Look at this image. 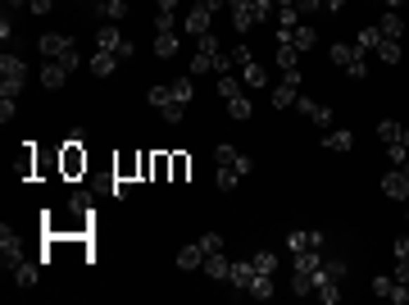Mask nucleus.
Masks as SVG:
<instances>
[{
	"label": "nucleus",
	"mask_w": 409,
	"mask_h": 305,
	"mask_svg": "<svg viewBox=\"0 0 409 305\" xmlns=\"http://www.w3.org/2000/svg\"><path fill=\"white\" fill-rule=\"evenodd\" d=\"M214 164H219V187H223V192H232V187L250 174V155H241L237 146H228V141L214 146Z\"/></svg>",
	"instance_id": "nucleus-1"
},
{
	"label": "nucleus",
	"mask_w": 409,
	"mask_h": 305,
	"mask_svg": "<svg viewBox=\"0 0 409 305\" xmlns=\"http://www.w3.org/2000/svg\"><path fill=\"white\" fill-rule=\"evenodd\" d=\"M196 73H232L228 69V55H223V46H219V37H200V51H196V60H191V78Z\"/></svg>",
	"instance_id": "nucleus-2"
},
{
	"label": "nucleus",
	"mask_w": 409,
	"mask_h": 305,
	"mask_svg": "<svg viewBox=\"0 0 409 305\" xmlns=\"http://www.w3.org/2000/svg\"><path fill=\"white\" fill-rule=\"evenodd\" d=\"M327 60H332L346 78H364V73H368V55L359 51L355 41H337L332 51H327Z\"/></svg>",
	"instance_id": "nucleus-3"
},
{
	"label": "nucleus",
	"mask_w": 409,
	"mask_h": 305,
	"mask_svg": "<svg viewBox=\"0 0 409 305\" xmlns=\"http://www.w3.org/2000/svg\"><path fill=\"white\" fill-rule=\"evenodd\" d=\"M377 141H382V146H387V155H391V164H405V160H409V146H405V123H396V119L377 123Z\"/></svg>",
	"instance_id": "nucleus-4"
},
{
	"label": "nucleus",
	"mask_w": 409,
	"mask_h": 305,
	"mask_svg": "<svg viewBox=\"0 0 409 305\" xmlns=\"http://www.w3.org/2000/svg\"><path fill=\"white\" fill-rule=\"evenodd\" d=\"M37 46H41V55H46V60H60V64H68V69H77V64H82V55L73 51V41H68L64 32H46Z\"/></svg>",
	"instance_id": "nucleus-5"
},
{
	"label": "nucleus",
	"mask_w": 409,
	"mask_h": 305,
	"mask_svg": "<svg viewBox=\"0 0 409 305\" xmlns=\"http://www.w3.org/2000/svg\"><path fill=\"white\" fill-rule=\"evenodd\" d=\"M23 82H27V64L5 51V60H0V96H18Z\"/></svg>",
	"instance_id": "nucleus-6"
},
{
	"label": "nucleus",
	"mask_w": 409,
	"mask_h": 305,
	"mask_svg": "<svg viewBox=\"0 0 409 305\" xmlns=\"http://www.w3.org/2000/svg\"><path fill=\"white\" fill-rule=\"evenodd\" d=\"M60 174L68 183H77V178L86 174V150L77 146V137H68V146H60Z\"/></svg>",
	"instance_id": "nucleus-7"
},
{
	"label": "nucleus",
	"mask_w": 409,
	"mask_h": 305,
	"mask_svg": "<svg viewBox=\"0 0 409 305\" xmlns=\"http://www.w3.org/2000/svg\"><path fill=\"white\" fill-rule=\"evenodd\" d=\"M0 255H5V269H18V264L27 260V246H23V237L14 233V228H0Z\"/></svg>",
	"instance_id": "nucleus-8"
},
{
	"label": "nucleus",
	"mask_w": 409,
	"mask_h": 305,
	"mask_svg": "<svg viewBox=\"0 0 409 305\" xmlns=\"http://www.w3.org/2000/svg\"><path fill=\"white\" fill-rule=\"evenodd\" d=\"M96 51H110V55H119V60H128V55H132V41L114 23H105L100 32H96Z\"/></svg>",
	"instance_id": "nucleus-9"
},
{
	"label": "nucleus",
	"mask_w": 409,
	"mask_h": 305,
	"mask_svg": "<svg viewBox=\"0 0 409 305\" xmlns=\"http://www.w3.org/2000/svg\"><path fill=\"white\" fill-rule=\"evenodd\" d=\"M228 9H232V27L237 32H250L259 23V0H228Z\"/></svg>",
	"instance_id": "nucleus-10"
},
{
	"label": "nucleus",
	"mask_w": 409,
	"mask_h": 305,
	"mask_svg": "<svg viewBox=\"0 0 409 305\" xmlns=\"http://www.w3.org/2000/svg\"><path fill=\"white\" fill-rule=\"evenodd\" d=\"M373 292H377V297H387L391 305H405L409 301V283H401L396 273H391V278H373Z\"/></svg>",
	"instance_id": "nucleus-11"
},
{
	"label": "nucleus",
	"mask_w": 409,
	"mask_h": 305,
	"mask_svg": "<svg viewBox=\"0 0 409 305\" xmlns=\"http://www.w3.org/2000/svg\"><path fill=\"white\" fill-rule=\"evenodd\" d=\"M228 283H232L237 292H250V287L259 283V269H255V260H237V264H232V273H228Z\"/></svg>",
	"instance_id": "nucleus-12"
},
{
	"label": "nucleus",
	"mask_w": 409,
	"mask_h": 305,
	"mask_svg": "<svg viewBox=\"0 0 409 305\" xmlns=\"http://www.w3.org/2000/svg\"><path fill=\"white\" fill-rule=\"evenodd\" d=\"M287 251H291V255H300V251H323V237L296 228V233H287Z\"/></svg>",
	"instance_id": "nucleus-13"
},
{
	"label": "nucleus",
	"mask_w": 409,
	"mask_h": 305,
	"mask_svg": "<svg viewBox=\"0 0 409 305\" xmlns=\"http://www.w3.org/2000/svg\"><path fill=\"white\" fill-rule=\"evenodd\" d=\"M278 37H287L296 51H314V46H318V32L309 23H296V27H287V32H278Z\"/></svg>",
	"instance_id": "nucleus-14"
},
{
	"label": "nucleus",
	"mask_w": 409,
	"mask_h": 305,
	"mask_svg": "<svg viewBox=\"0 0 409 305\" xmlns=\"http://www.w3.org/2000/svg\"><path fill=\"white\" fill-rule=\"evenodd\" d=\"M209 9H204V5H191V14L187 18H182V27H187V32L191 37H196V41H200V37H209Z\"/></svg>",
	"instance_id": "nucleus-15"
},
{
	"label": "nucleus",
	"mask_w": 409,
	"mask_h": 305,
	"mask_svg": "<svg viewBox=\"0 0 409 305\" xmlns=\"http://www.w3.org/2000/svg\"><path fill=\"white\" fill-rule=\"evenodd\" d=\"M296 110L305 114L309 123H318V128H327V123H332V110H327V105H318V100H309V96H300V100H296Z\"/></svg>",
	"instance_id": "nucleus-16"
},
{
	"label": "nucleus",
	"mask_w": 409,
	"mask_h": 305,
	"mask_svg": "<svg viewBox=\"0 0 409 305\" xmlns=\"http://www.w3.org/2000/svg\"><path fill=\"white\" fill-rule=\"evenodd\" d=\"M382 192L391 196V201H409V178H405V169H396V174L382 178Z\"/></svg>",
	"instance_id": "nucleus-17"
},
{
	"label": "nucleus",
	"mask_w": 409,
	"mask_h": 305,
	"mask_svg": "<svg viewBox=\"0 0 409 305\" xmlns=\"http://www.w3.org/2000/svg\"><path fill=\"white\" fill-rule=\"evenodd\" d=\"M68 73H73L68 64H60V60H46V69H41V82H46L51 91H60L64 82H68Z\"/></svg>",
	"instance_id": "nucleus-18"
},
{
	"label": "nucleus",
	"mask_w": 409,
	"mask_h": 305,
	"mask_svg": "<svg viewBox=\"0 0 409 305\" xmlns=\"http://www.w3.org/2000/svg\"><path fill=\"white\" fill-rule=\"evenodd\" d=\"M237 78H241V87H250V91H259V87H268V73H264V64H246V69H241L237 73Z\"/></svg>",
	"instance_id": "nucleus-19"
},
{
	"label": "nucleus",
	"mask_w": 409,
	"mask_h": 305,
	"mask_svg": "<svg viewBox=\"0 0 409 305\" xmlns=\"http://www.w3.org/2000/svg\"><path fill=\"white\" fill-rule=\"evenodd\" d=\"M278 69L282 73H291V69H300V51L287 41V37H278Z\"/></svg>",
	"instance_id": "nucleus-20"
},
{
	"label": "nucleus",
	"mask_w": 409,
	"mask_h": 305,
	"mask_svg": "<svg viewBox=\"0 0 409 305\" xmlns=\"http://www.w3.org/2000/svg\"><path fill=\"white\" fill-rule=\"evenodd\" d=\"M178 269H204V246L200 242H191V246L178 251Z\"/></svg>",
	"instance_id": "nucleus-21"
},
{
	"label": "nucleus",
	"mask_w": 409,
	"mask_h": 305,
	"mask_svg": "<svg viewBox=\"0 0 409 305\" xmlns=\"http://www.w3.org/2000/svg\"><path fill=\"white\" fill-rule=\"evenodd\" d=\"M377 32H382V41H387V37H391V41H401V37H405L401 14H396V9H391V14H382V18H377Z\"/></svg>",
	"instance_id": "nucleus-22"
},
{
	"label": "nucleus",
	"mask_w": 409,
	"mask_h": 305,
	"mask_svg": "<svg viewBox=\"0 0 409 305\" xmlns=\"http://www.w3.org/2000/svg\"><path fill=\"white\" fill-rule=\"evenodd\" d=\"M246 64H255V51H250L246 41H237V46L228 51V69H232V73H241Z\"/></svg>",
	"instance_id": "nucleus-23"
},
{
	"label": "nucleus",
	"mask_w": 409,
	"mask_h": 305,
	"mask_svg": "<svg viewBox=\"0 0 409 305\" xmlns=\"http://www.w3.org/2000/svg\"><path fill=\"white\" fill-rule=\"evenodd\" d=\"M91 5H96V14L110 18V23H119V18L128 14V0H91Z\"/></svg>",
	"instance_id": "nucleus-24"
},
{
	"label": "nucleus",
	"mask_w": 409,
	"mask_h": 305,
	"mask_svg": "<svg viewBox=\"0 0 409 305\" xmlns=\"http://www.w3.org/2000/svg\"><path fill=\"white\" fill-rule=\"evenodd\" d=\"M114 69H119V55H110V51H96L91 55V73H96V78H110Z\"/></svg>",
	"instance_id": "nucleus-25"
},
{
	"label": "nucleus",
	"mask_w": 409,
	"mask_h": 305,
	"mask_svg": "<svg viewBox=\"0 0 409 305\" xmlns=\"http://www.w3.org/2000/svg\"><path fill=\"white\" fill-rule=\"evenodd\" d=\"M204 273H209V278H228V273H232V260H228L223 251L204 255Z\"/></svg>",
	"instance_id": "nucleus-26"
},
{
	"label": "nucleus",
	"mask_w": 409,
	"mask_h": 305,
	"mask_svg": "<svg viewBox=\"0 0 409 305\" xmlns=\"http://www.w3.org/2000/svg\"><path fill=\"white\" fill-rule=\"evenodd\" d=\"M136 174H141V155H123L119 164H114V178H123V183H132Z\"/></svg>",
	"instance_id": "nucleus-27"
},
{
	"label": "nucleus",
	"mask_w": 409,
	"mask_h": 305,
	"mask_svg": "<svg viewBox=\"0 0 409 305\" xmlns=\"http://www.w3.org/2000/svg\"><path fill=\"white\" fill-rule=\"evenodd\" d=\"M155 55H160V60H173V55H178V32H160V37H155Z\"/></svg>",
	"instance_id": "nucleus-28"
},
{
	"label": "nucleus",
	"mask_w": 409,
	"mask_h": 305,
	"mask_svg": "<svg viewBox=\"0 0 409 305\" xmlns=\"http://www.w3.org/2000/svg\"><path fill=\"white\" fill-rule=\"evenodd\" d=\"M396 278L409 283V237H401V242H396Z\"/></svg>",
	"instance_id": "nucleus-29"
},
{
	"label": "nucleus",
	"mask_w": 409,
	"mask_h": 305,
	"mask_svg": "<svg viewBox=\"0 0 409 305\" xmlns=\"http://www.w3.org/2000/svg\"><path fill=\"white\" fill-rule=\"evenodd\" d=\"M169 91H173V100H178V105H191V96H196L191 78H173V82H169Z\"/></svg>",
	"instance_id": "nucleus-30"
},
{
	"label": "nucleus",
	"mask_w": 409,
	"mask_h": 305,
	"mask_svg": "<svg viewBox=\"0 0 409 305\" xmlns=\"http://www.w3.org/2000/svg\"><path fill=\"white\" fill-rule=\"evenodd\" d=\"M150 178H155V183L173 178V155H150Z\"/></svg>",
	"instance_id": "nucleus-31"
},
{
	"label": "nucleus",
	"mask_w": 409,
	"mask_h": 305,
	"mask_svg": "<svg viewBox=\"0 0 409 305\" xmlns=\"http://www.w3.org/2000/svg\"><path fill=\"white\" fill-rule=\"evenodd\" d=\"M355 46H359L364 55H368V51H377V46H382V32H377V23H373V27H364V32L355 37Z\"/></svg>",
	"instance_id": "nucleus-32"
},
{
	"label": "nucleus",
	"mask_w": 409,
	"mask_h": 305,
	"mask_svg": "<svg viewBox=\"0 0 409 305\" xmlns=\"http://www.w3.org/2000/svg\"><path fill=\"white\" fill-rule=\"evenodd\" d=\"M219 96H223V100L241 96V78H237V73H219Z\"/></svg>",
	"instance_id": "nucleus-33"
},
{
	"label": "nucleus",
	"mask_w": 409,
	"mask_h": 305,
	"mask_svg": "<svg viewBox=\"0 0 409 305\" xmlns=\"http://www.w3.org/2000/svg\"><path fill=\"white\" fill-rule=\"evenodd\" d=\"M223 105H228V114H232L237 123H246L250 114H255V110H250V100H246V96H232V100H223Z\"/></svg>",
	"instance_id": "nucleus-34"
},
{
	"label": "nucleus",
	"mask_w": 409,
	"mask_h": 305,
	"mask_svg": "<svg viewBox=\"0 0 409 305\" xmlns=\"http://www.w3.org/2000/svg\"><path fill=\"white\" fill-rule=\"evenodd\" d=\"M350 141H355V137H350V128H337V132H327V141H323V146L341 155V150H350Z\"/></svg>",
	"instance_id": "nucleus-35"
},
{
	"label": "nucleus",
	"mask_w": 409,
	"mask_h": 305,
	"mask_svg": "<svg viewBox=\"0 0 409 305\" xmlns=\"http://www.w3.org/2000/svg\"><path fill=\"white\" fill-rule=\"evenodd\" d=\"M377 60H382V64H401V41H391V37H387V41L377 46Z\"/></svg>",
	"instance_id": "nucleus-36"
},
{
	"label": "nucleus",
	"mask_w": 409,
	"mask_h": 305,
	"mask_svg": "<svg viewBox=\"0 0 409 305\" xmlns=\"http://www.w3.org/2000/svg\"><path fill=\"white\" fill-rule=\"evenodd\" d=\"M14 283H18V287H32V283H37V264H18V269H14Z\"/></svg>",
	"instance_id": "nucleus-37"
},
{
	"label": "nucleus",
	"mask_w": 409,
	"mask_h": 305,
	"mask_svg": "<svg viewBox=\"0 0 409 305\" xmlns=\"http://www.w3.org/2000/svg\"><path fill=\"white\" fill-rule=\"evenodd\" d=\"M150 105H155V110H169V105H178V100H173L169 87H150Z\"/></svg>",
	"instance_id": "nucleus-38"
},
{
	"label": "nucleus",
	"mask_w": 409,
	"mask_h": 305,
	"mask_svg": "<svg viewBox=\"0 0 409 305\" xmlns=\"http://www.w3.org/2000/svg\"><path fill=\"white\" fill-rule=\"evenodd\" d=\"M250 297H259V301H268V297H273V273H259V283L250 287Z\"/></svg>",
	"instance_id": "nucleus-39"
},
{
	"label": "nucleus",
	"mask_w": 409,
	"mask_h": 305,
	"mask_svg": "<svg viewBox=\"0 0 409 305\" xmlns=\"http://www.w3.org/2000/svg\"><path fill=\"white\" fill-rule=\"evenodd\" d=\"M155 27H160V32H178V14H173V9H160Z\"/></svg>",
	"instance_id": "nucleus-40"
},
{
	"label": "nucleus",
	"mask_w": 409,
	"mask_h": 305,
	"mask_svg": "<svg viewBox=\"0 0 409 305\" xmlns=\"http://www.w3.org/2000/svg\"><path fill=\"white\" fill-rule=\"evenodd\" d=\"M187 174H191V160L187 155H173V183H187Z\"/></svg>",
	"instance_id": "nucleus-41"
},
{
	"label": "nucleus",
	"mask_w": 409,
	"mask_h": 305,
	"mask_svg": "<svg viewBox=\"0 0 409 305\" xmlns=\"http://www.w3.org/2000/svg\"><path fill=\"white\" fill-rule=\"evenodd\" d=\"M250 260H255V269H259V273H273V269H278V255H268V251L250 255Z\"/></svg>",
	"instance_id": "nucleus-42"
},
{
	"label": "nucleus",
	"mask_w": 409,
	"mask_h": 305,
	"mask_svg": "<svg viewBox=\"0 0 409 305\" xmlns=\"http://www.w3.org/2000/svg\"><path fill=\"white\" fill-rule=\"evenodd\" d=\"M18 114V105H14V96H0V123H9Z\"/></svg>",
	"instance_id": "nucleus-43"
},
{
	"label": "nucleus",
	"mask_w": 409,
	"mask_h": 305,
	"mask_svg": "<svg viewBox=\"0 0 409 305\" xmlns=\"http://www.w3.org/2000/svg\"><path fill=\"white\" fill-rule=\"evenodd\" d=\"M200 246H204V255H214V251H223V237H219V233H204Z\"/></svg>",
	"instance_id": "nucleus-44"
},
{
	"label": "nucleus",
	"mask_w": 409,
	"mask_h": 305,
	"mask_svg": "<svg viewBox=\"0 0 409 305\" xmlns=\"http://www.w3.org/2000/svg\"><path fill=\"white\" fill-rule=\"evenodd\" d=\"M300 14H314V9H323V0H296Z\"/></svg>",
	"instance_id": "nucleus-45"
},
{
	"label": "nucleus",
	"mask_w": 409,
	"mask_h": 305,
	"mask_svg": "<svg viewBox=\"0 0 409 305\" xmlns=\"http://www.w3.org/2000/svg\"><path fill=\"white\" fill-rule=\"evenodd\" d=\"M51 5H55V0H32L27 9H32V14H51Z\"/></svg>",
	"instance_id": "nucleus-46"
},
{
	"label": "nucleus",
	"mask_w": 409,
	"mask_h": 305,
	"mask_svg": "<svg viewBox=\"0 0 409 305\" xmlns=\"http://www.w3.org/2000/svg\"><path fill=\"white\" fill-rule=\"evenodd\" d=\"M204 9H209V14H219V9H228V0H200Z\"/></svg>",
	"instance_id": "nucleus-47"
},
{
	"label": "nucleus",
	"mask_w": 409,
	"mask_h": 305,
	"mask_svg": "<svg viewBox=\"0 0 409 305\" xmlns=\"http://www.w3.org/2000/svg\"><path fill=\"white\" fill-rule=\"evenodd\" d=\"M323 9H327V14H341V9H346V0H323Z\"/></svg>",
	"instance_id": "nucleus-48"
},
{
	"label": "nucleus",
	"mask_w": 409,
	"mask_h": 305,
	"mask_svg": "<svg viewBox=\"0 0 409 305\" xmlns=\"http://www.w3.org/2000/svg\"><path fill=\"white\" fill-rule=\"evenodd\" d=\"M155 9H173L178 14V0H155Z\"/></svg>",
	"instance_id": "nucleus-49"
},
{
	"label": "nucleus",
	"mask_w": 409,
	"mask_h": 305,
	"mask_svg": "<svg viewBox=\"0 0 409 305\" xmlns=\"http://www.w3.org/2000/svg\"><path fill=\"white\" fill-rule=\"evenodd\" d=\"M291 5H296V0H273V9H291Z\"/></svg>",
	"instance_id": "nucleus-50"
},
{
	"label": "nucleus",
	"mask_w": 409,
	"mask_h": 305,
	"mask_svg": "<svg viewBox=\"0 0 409 305\" xmlns=\"http://www.w3.org/2000/svg\"><path fill=\"white\" fill-rule=\"evenodd\" d=\"M382 5H387V9H401V5H405V0H382Z\"/></svg>",
	"instance_id": "nucleus-51"
},
{
	"label": "nucleus",
	"mask_w": 409,
	"mask_h": 305,
	"mask_svg": "<svg viewBox=\"0 0 409 305\" xmlns=\"http://www.w3.org/2000/svg\"><path fill=\"white\" fill-rule=\"evenodd\" d=\"M18 5H32V0H9V9H18Z\"/></svg>",
	"instance_id": "nucleus-52"
},
{
	"label": "nucleus",
	"mask_w": 409,
	"mask_h": 305,
	"mask_svg": "<svg viewBox=\"0 0 409 305\" xmlns=\"http://www.w3.org/2000/svg\"><path fill=\"white\" fill-rule=\"evenodd\" d=\"M401 169H405V178H409V160H405V164H401Z\"/></svg>",
	"instance_id": "nucleus-53"
},
{
	"label": "nucleus",
	"mask_w": 409,
	"mask_h": 305,
	"mask_svg": "<svg viewBox=\"0 0 409 305\" xmlns=\"http://www.w3.org/2000/svg\"><path fill=\"white\" fill-rule=\"evenodd\" d=\"M405 146H409V128H405Z\"/></svg>",
	"instance_id": "nucleus-54"
}]
</instances>
